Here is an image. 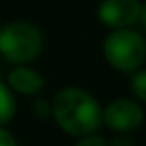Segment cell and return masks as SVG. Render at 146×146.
<instances>
[{
  "label": "cell",
  "instance_id": "1",
  "mask_svg": "<svg viewBox=\"0 0 146 146\" xmlns=\"http://www.w3.org/2000/svg\"><path fill=\"white\" fill-rule=\"evenodd\" d=\"M52 118L67 135L87 137L102 128V106L82 87H63L52 98Z\"/></svg>",
  "mask_w": 146,
  "mask_h": 146
},
{
  "label": "cell",
  "instance_id": "2",
  "mask_svg": "<svg viewBox=\"0 0 146 146\" xmlns=\"http://www.w3.org/2000/svg\"><path fill=\"white\" fill-rule=\"evenodd\" d=\"M43 46L44 35L33 22L13 21L0 28V56L15 67L37 59Z\"/></svg>",
  "mask_w": 146,
  "mask_h": 146
},
{
  "label": "cell",
  "instance_id": "3",
  "mask_svg": "<svg viewBox=\"0 0 146 146\" xmlns=\"http://www.w3.org/2000/svg\"><path fill=\"white\" fill-rule=\"evenodd\" d=\"M102 52L111 68L122 74H133L146 61V41L137 30H111L104 39Z\"/></svg>",
  "mask_w": 146,
  "mask_h": 146
},
{
  "label": "cell",
  "instance_id": "4",
  "mask_svg": "<svg viewBox=\"0 0 146 146\" xmlns=\"http://www.w3.org/2000/svg\"><path fill=\"white\" fill-rule=\"evenodd\" d=\"M102 122L115 133H131L144 122V109L137 100L115 98L102 107Z\"/></svg>",
  "mask_w": 146,
  "mask_h": 146
},
{
  "label": "cell",
  "instance_id": "5",
  "mask_svg": "<svg viewBox=\"0 0 146 146\" xmlns=\"http://www.w3.org/2000/svg\"><path fill=\"white\" fill-rule=\"evenodd\" d=\"M141 0H102L96 7V17L106 28L124 30L139 22Z\"/></svg>",
  "mask_w": 146,
  "mask_h": 146
},
{
  "label": "cell",
  "instance_id": "6",
  "mask_svg": "<svg viewBox=\"0 0 146 146\" xmlns=\"http://www.w3.org/2000/svg\"><path fill=\"white\" fill-rule=\"evenodd\" d=\"M7 87L13 93H19L22 96H35L44 89V78L37 70L26 67V65H19L7 74Z\"/></svg>",
  "mask_w": 146,
  "mask_h": 146
},
{
  "label": "cell",
  "instance_id": "7",
  "mask_svg": "<svg viewBox=\"0 0 146 146\" xmlns=\"http://www.w3.org/2000/svg\"><path fill=\"white\" fill-rule=\"evenodd\" d=\"M17 113V100L13 91L7 87V83L0 82V126L9 124Z\"/></svg>",
  "mask_w": 146,
  "mask_h": 146
},
{
  "label": "cell",
  "instance_id": "8",
  "mask_svg": "<svg viewBox=\"0 0 146 146\" xmlns=\"http://www.w3.org/2000/svg\"><path fill=\"white\" fill-rule=\"evenodd\" d=\"M129 89L139 104H146V68H139L131 74Z\"/></svg>",
  "mask_w": 146,
  "mask_h": 146
},
{
  "label": "cell",
  "instance_id": "9",
  "mask_svg": "<svg viewBox=\"0 0 146 146\" xmlns=\"http://www.w3.org/2000/svg\"><path fill=\"white\" fill-rule=\"evenodd\" d=\"M33 113H35L39 118L52 117V104L46 102L44 98H37L35 104H33Z\"/></svg>",
  "mask_w": 146,
  "mask_h": 146
},
{
  "label": "cell",
  "instance_id": "10",
  "mask_svg": "<svg viewBox=\"0 0 146 146\" xmlns=\"http://www.w3.org/2000/svg\"><path fill=\"white\" fill-rule=\"evenodd\" d=\"M74 146H107V141L98 133H93V135H87V137H80Z\"/></svg>",
  "mask_w": 146,
  "mask_h": 146
},
{
  "label": "cell",
  "instance_id": "11",
  "mask_svg": "<svg viewBox=\"0 0 146 146\" xmlns=\"http://www.w3.org/2000/svg\"><path fill=\"white\" fill-rule=\"evenodd\" d=\"M0 146H17V139L2 126H0Z\"/></svg>",
  "mask_w": 146,
  "mask_h": 146
},
{
  "label": "cell",
  "instance_id": "12",
  "mask_svg": "<svg viewBox=\"0 0 146 146\" xmlns=\"http://www.w3.org/2000/svg\"><path fill=\"white\" fill-rule=\"evenodd\" d=\"M107 146H133V141H129L126 133H117V137H113L107 143Z\"/></svg>",
  "mask_w": 146,
  "mask_h": 146
},
{
  "label": "cell",
  "instance_id": "13",
  "mask_svg": "<svg viewBox=\"0 0 146 146\" xmlns=\"http://www.w3.org/2000/svg\"><path fill=\"white\" fill-rule=\"evenodd\" d=\"M139 22L141 26L146 30V4H143V7H141V17H139Z\"/></svg>",
  "mask_w": 146,
  "mask_h": 146
}]
</instances>
